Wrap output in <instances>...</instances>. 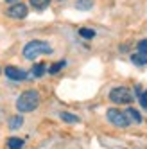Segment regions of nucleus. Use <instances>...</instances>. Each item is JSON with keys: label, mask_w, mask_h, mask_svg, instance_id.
I'll list each match as a JSON object with an SVG mask.
<instances>
[{"label": "nucleus", "mask_w": 147, "mask_h": 149, "mask_svg": "<svg viewBox=\"0 0 147 149\" xmlns=\"http://www.w3.org/2000/svg\"><path fill=\"white\" fill-rule=\"evenodd\" d=\"M40 101H41V97L36 90H25L24 93H20L18 99H16V110H18V113L34 111L40 106Z\"/></svg>", "instance_id": "nucleus-1"}, {"label": "nucleus", "mask_w": 147, "mask_h": 149, "mask_svg": "<svg viewBox=\"0 0 147 149\" xmlns=\"http://www.w3.org/2000/svg\"><path fill=\"white\" fill-rule=\"evenodd\" d=\"M24 58L25 59H36L38 56H45V54H52V47L47 43V41L43 40H33L29 41V43H25L24 47Z\"/></svg>", "instance_id": "nucleus-2"}, {"label": "nucleus", "mask_w": 147, "mask_h": 149, "mask_svg": "<svg viewBox=\"0 0 147 149\" xmlns=\"http://www.w3.org/2000/svg\"><path fill=\"white\" fill-rule=\"evenodd\" d=\"M110 101L115 104H131L133 102V93L126 86H117L110 92Z\"/></svg>", "instance_id": "nucleus-3"}, {"label": "nucleus", "mask_w": 147, "mask_h": 149, "mask_svg": "<svg viewBox=\"0 0 147 149\" xmlns=\"http://www.w3.org/2000/svg\"><path fill=\"white\" fill-rule=\"evenodd\" d=\"M106 117H108V120L113 124V126H117V127H128L129 126V117L126 115V111H120L117 108H110L106 111Z\"/></svg>", "instance_id": "nucleus-4"}, {"label": "nucleus", "mask_w": 147, "mask_h": 149, "mask_svg": "<svg viewBox=\"0 0 147 149\" xmlns=\"http://www.w3.org/2000/svg\"><path fill=\"white\" fill-rule=\"evenodd\" d=\"M27 13H29V9L22 2H16V4H13L11 7L7 9V16L9 18H15V20H24L27 16Z\"/></svg>", "instance_id": "nucleus-5"}, {"label": "nucleus", "mask_w": 147, "mask_h": 149, "mask_svg": "<svg viewBox=\"0 0 147 149\" xmlns=\"http://www.w3.org/2000/svg\"><path fill=\"white\" fill-rule=\"evenodd\" d=\"M4 74L11 81H24V79H27V72L22 70V68H18V67H13V65L6 67L4 68Z\"/></svg>", "instance_id": "nucleus-6"}, {"label": "nucleus", "mask_w": 147, "mask_h": 149, "mask_svg": "<svg viewBox=\"0 0 147 149\" xmlns=\"http://www.w3.org/2000/svg\"><path fill=\"white\" fill-rule=\"evenodd\" d=\"M31 7L34 9V11H45V9L50 6V0H29Z\"/></svg>", "instance_id": "nucleus-7"}, {"label": "nucleus", "mask_w": 147, "mask_h": 149, "mask_svg": "<svg viewBox=\"0 0 147 149\" xmlns=\"http://www.w3.org/2000/svg\"><path fill=\"white\" fill-rule=\"evenodd\" d=\"M59 119L63 122H68V124H77L79 122V117L74 115V113H70V111H61L59 113Z\"/></svg>", "instance_id": "nucleus-8"}, {"label": "nucleus", "mask_w": 147, "mask_h": 149, "mask_svg": "<svg viewBox=\"0 0 147 149\" xmlns=\"http://www.w3.org/2000/svg\"><path fill=\"white\" fill-rule=\"evenodd\" d=\"M45 72H47L45 63H36V65H33V68H31V74H33V77H41Z\"/></svg>", "instance_id": "nucleus-9"}, {"label": "nucleus", "mask_w": 147, "mask_h": 149, "mask_svg": "<svg viewBox=\"0 0 147 149\" xmlns=\"http://www.w3.org/2000/svg\"><path fill=\"white\" fill-rule=\"evenodd\" d=\"M6 144H7V147H9V149H22V147H24V140H22V138H18V136H11V138H7Z\"/></svg>", "instance_id": "nucleus-10"}, {"label": "nucleus", "mask_w": 147, "mask_h": 149, "mask_svg": "<svg viewBox=\"0 0 147 149\" xmlns=\"http://www.w3.org/2000/svg\"><path fill=\"white\" fill-rule=\"evenodd\" d=\"M126 115H128L129 117V120H133V122H142L144 119H142V113L138 111V110H135V108H128V110H126Z\"/></svg>", "instance_id": "nucleus-11"}, {"label": "nucleus", "mask_w": 147, "mask_h": 149, "mask_svg": "<svg viewBox=\"0 0 147 149\" xmlns=\"http://www.w3.org/2000/svg\"><path fill=\"white\" fill-rule=\"evenodd\" d=\"M131 63H133V65H138V67L147 65V54H142V52H138V54H133V56H131Z\"/></svg>", "instance_id": "nucleus-12"}, {"label": "nucleus", "mask_w": 147, "mask_h": 149, "mask_svg": "<svg viewBox=\"0 0 147 149\" xmlns=\"http://www.w3.org/2000/svg\"><path fill=\"white\" fill-rule=\"evenodd\" d=\"M65 67H67V61L61 59V61H58V63H54V65L49 67V74H50V76H56V74H58L59 70H63Z\"/></svg>", "instance_id": "nucleus-13"}, {"label": "nucleus", "mask_w": 147, "mask_h": 149, "mask_svg": "<svg viewBox=\"0 0 147 149\" xmlns=\"http://www.w3.org/2000/svg\"><path fill=\"white\" fill-rule=\"evenodd\" d=\"M22 124H24V117L22 115H15V117L9 119V130H18Z\"/></svg>", "instance_id": "nucleus-14"}, {"label": "nucleus", "mask_w": 147, "mask_h": 149, "mask_svg": "<svg viewBox=\"0 0 147 149\" xmlns=\"http://www.w3.org/2000/svg\"><path fill=\"white\" fill-rule=\"evenodd\" d=\"M92 7H93V0H77L76 2V9H79V11H88Z\"/></svg>", "instance_id": "nucleus-15"}, {"label": "nucleus", "mask_w": 147, "mask_h": 149, "mask_svg": "<svg viewBox=\"0 0 147 149\" xmlns=\"http://www.w3.org/2000/svg\"><path fill=\"white\" fill-rule=\"evenodd\" d=\"M79 36L85 40H92V38H95V31L90 27H83V29H79Z\"/></svg>", "instance_id": "nucleus-16"}, {"label": "nucleus", "mask_w": 147, "mask_h": 149, "mask_svg": "<svg viewBox=\"0 0 147 149\" xmlns=\"http://www.w3.org/2000/svg\"><path fill=\"white\" fill-rule=\"evenodd\" d=\"M136 49H138V52H142V54H147V38L140 40L138 43H136Z\"/></svg>", "instance_id": "nucleus-17"}, {"label": "nucleus", "mask_w": 147, "mask_h": 149, "mask_svg": "<svg viewBox=\"0 0 147 149\" xmlns=\"http://www.w3.org/2000/svg\"><path fill=\"white\" fill-rule=\"evenodd\" d=\"M138 102H140V106H142V108L147 111V90H145V92H142V95L138 97Z\"/></svg>", "instance_id": "nucleus-18"}, {"label": "nucleus", "mask_w": 147, "mask_h": 149, "mask_svg": "<svg viewBox=\"0 0 147 149\" xmlns=\"http://www.w3.org/2000/svg\"><path fill=\"white\" fill-rule=\"evenodd\" d=\"M7 4H16V0H6Z\"/></svg>", "instance_id": "nucleus-19"}, {"label": "nucleus", "mask_w": 147, "mask_h": 149, "mask_svg": "<svg viewBox=\"0 0 147 149\" xmlns=\"http://www.w3.org/2000/svg\"><path fill=\"white\" fill-rule=\"evenodd\" d=\"M0 74H2V68H0Z\"/></svg>", "instance_id": "nucleus-20"}]
</instances>
